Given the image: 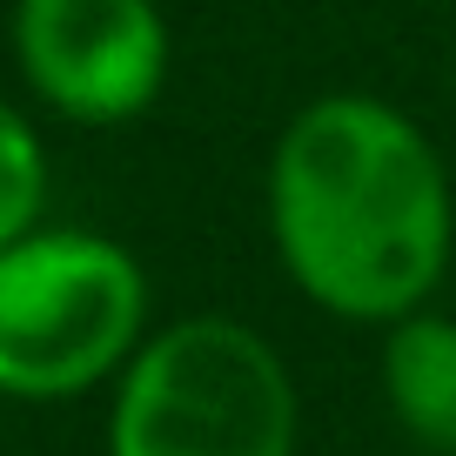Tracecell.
Masks as SVG:
<instances>
[{"instance_id":"cell-6","label":"cell","mask_w":456,"mask_h":456,"mask_svg":"<svg viewBox=\"0 0 456 456\" xmlns=\"http://www.w3.org/2000/svg\"><path fill=\"white\" fill-rule=\"evenodd\" d=\"M41 208H47V148L28 114L0 94V248L41 228Z\"/></svg>"},{"instance_id":"cell-4","label":"cell","mask_w":456,"mask_h":456,"mask_svg":"<svg viewBox=\"0 0 456 456\" xmlns=\"http://www.w3.org/2000/svg\"><path fill=\"white\" fill-rule=\"evenodd\" d=\"M14 68L41 108L74 128L142 121L168 87L161 0H14Z\"/></svg>"},{"instance_id":"cell-2","label":"cell","mask_w":456,"mask_h":456,"mask_svg":"<svg viewBox=\"0 0 456 456\" xmlns=\"http://www.w3.org/2000/svg\"><path fill=\"white\" fill-rule=\"evenodd\" d=\"M108 456H296V383L235 315H182L128 356Z\"/></svg>"},{"instance_id":"cell-3","label":"cell","mask_w":456,"mask_h":456,"mask_svg":"<svg viewBox=\"0 0 456 456\" xmlns=\"http://www.w3.org/2000/svg\"><path fill=\"white\" fill-rule=\"evenodd\" d=\"M148 342V269L94 228H28L0 248V396L61 403Z\"/></svg>"},{"instance_id":"cell-1","label":"cell","mask_w":456,"mask_h":456,"mask_svg":"<svg viewBox=\"0 0 456 456\" xmlns=\"http://www.w3.org/2000/svg\"><path fill=\"white\" fill-rule=\"evenodd\" d=\"M262 215L282 275L342 322L423 309L456 248V195L436 142L362 87H329L282 121Z\"/></svg>"},{"instance_id":"cell-5","label":"cell","mask_w":456,"mask_h":456,"mask_svg":"<svg viewBox=\"0 0 456 456\" xmlns=\"http://www.w3.org/2000/svg\"><path fill=\"white\" fill-rule=\"evenodd\" d=\"M383 403L429 456H456V315L423 309L383 322Z\"/></svg>"}]
</instances>
